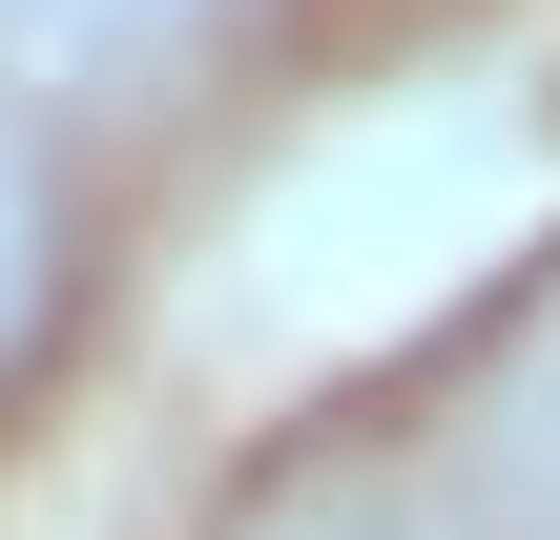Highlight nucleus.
<instances>
[{"mask_svg": "<svg viewBox=\"0 0 560 540\" xmlns=\"http://www.w3.org/2000/svg\"><path fill=\"white\" fill-rule=\"evenodd\" d=\"M42 312H62V146H42V104H0V395H21Z\"/></svg>", "mask_w": 560, "mask_h": 540, "instance_id": "1", "label": "nucleus"}]
</instances>
